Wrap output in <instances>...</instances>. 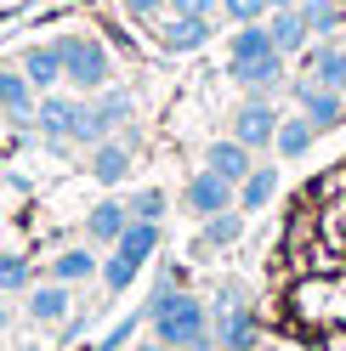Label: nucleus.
Instances as JSON below:
<instances>
[{
  "label": "nucleus",
  "instance_id": "f704fd0d",
  "mask_svg": "<svg viewBox=\"0 0 346 351\" xmlns=\"http://www.w3.org/2000/svg\"><path fill=\"white\" fill-rule=\"evenodd\" d=\"M142 351H176V346H165V340H159V346H142Z\"/></svg>",
  "mask_w": 346,
  "mask_h": 351
},
{
  "label": "nucleus",
  "instance_id": "2eb2a0df",
  "mask_svg": "<svg viewBox=\"0 0 346 351\" xmlns=\"http://www.w3.org/2000/svg\"><path fill=\"white\" fill-rule=\"evenodd\" d=\"M17 69L29 74V85H34V91H57V85H62V57H57V40H51V46H29Z\"/></svg>",
  "mask_w": 346,
  "mask_h": 351
},
{
  "label": "nucleus",
  "instance_id": "5701e85b",
  "mask_svg": "<svg viewBox=\"0 0 346 351\" xmlns=\"http://www.w3.org/2000/svg\"><path fill=\"white\" fill-rule=\"evenodd\" d=\"M301 17H307L312 40H335V29H346V12H341V0H301Z\"/></svg>",
  "mask_w": 346,
  "mask_h": 351
},
{
  "label": "nucleus",
  "instance_id": "f257e3e1",
  "mask_svg": "<svg viewBox=\"0 0 346 351\" xmlns=\"http://www.w3.org/2000/svg\"><path fill=\"white\" fill-rule=\"evenodd\" d=\"M148 323H154V340L176 346V351H210L216 346V328L199 295L187 289H159L154 306H148Z\"/></svg>",
  "mask_w": 346,
  "mask_h": 351
},
{
  "label": "nucleus",
  "instance_id": "c756f323",
  "mask_svg": "<svg viewBox=\"0 0 346 351\" xmlns=\"http://www.w3.org/2000/svg\"><path fill=\"white\" fill-rule=\"evenodd\" d=\"M119 6H125L131 23H159V17L170 12V0H119Z\"/></svg>",
  "mask_w": 346,
  "mask_h": 351
},
{
  "label": "nucleus",
  "instance_id": "9d476101",
  "mask_svg": "<svg viewBox=\"0 0 346 351\" xmlns=\"http://www.w3.org/2000/svg\"><path fill=\"white\" fill-rule=\"evenodd\" d=\"M210 328H216V346L222 351H255V317H250L244 300H222Z\"/></svg>",
  "mask_w": 346,
  "mask_h": 351
},
{
  "label": "nucleus",
  "instance_id": "dca6fc26",
  "mask_svg": "<svg viewBox=\"0 0 346 351\" xmlns=\"http://www.w3.org/2000/svg\"><path fill=\"white\" fill-rule=\"evenodd\" d=\"M125 227H131V204H119V199H102V204H91V215H85V232H91L97 244H119Z\"/></svg>",
  "mask_w": 346,
  "mask_h": 351
},
{
  "label": "nucleus",
  "instance_id": "4be33fe9",
  "mask_svg": "<svg viewBox=\"0 0 346 351\" xmlns=\"http://www.w3.org/2000/svg\"><path fill=\"white\" fill-rule=\"evenodd\" d=\"M312 136H318V130H312V119H307V114H295V119H278L273 153H278V159H301V153L312 147Z\"/></svg>",
  "mask_w": 346,
  "mask_h": 351
},
{
  "label": "nucleus",
  "instance_id": "412c9836",
  "mask_svg": "<svg viewBox=\"0 0 346 351\" xmlns=\"http://www.w3.org/2000/svg\"><path fill=\"white\" fill-rule=\"evenodd\" d=\"M267 51H278L267 23H239L233 40H227V62H250V57H267Z\"/></svg>",
  "mask_w": 346,
  "mask_h": 351
},
{
  "label": "nucleus",
  "instance_id": "473e14b6",
  "mask_svg": "<svg viewBox=\"0 0 346 351\" xmlns=\"http://www.w3.org/2000/svg\"><path fill=\"white\" fill-rule=\"evenodd\" d=\"M6 323H12V306H6V300H0V335H6Z\"/></svg>",
  "mask_w": 346,
  "mask_h": 351
},
{
  "label": "nucleus",
  "instance_id": "20e7f679",
  "mask_svg": "<svg viewBox=\"0 0 346 351\" xmlns=\"http://www.w3.org/2000/svg\"><path fill=\"white\" fill-rule=\"evenodd\" d=\"M290 91H295V102H301V114L312 119V130H335L341 119H346V91H330V85H318V80H290Z\"/></svg>",
  "mask_w": 346,
  "mask_h": 351
},
{
  "label": "nucleus",
  "instance_id": "7ed1b4c3",
  "mask_svg": "<svg viewBox=\"0 0 346 351\" xmlns=\"http://www.w3.org/2000/svg\"><path fill=\"white\" fill-rule=\"evenodd\" d=\"M125 119H131V97L114 91V85H102V91H91V102L80 108V130H74V142L97 147V142H108V130H119Z\"/></svg>",
  "mask_w": 346,
  "mask_h": 351
},
{
  "label": "nucleus",
  "instance_id": "39448f33",
  "mask_svg": "<svg viewBox=\"0 0 346 351\" xmlns=\"http://www.w3.org/2000/svg\"><path fill=\"white\" fill-rule=\"evenodd\" d=\"M278 108L267 102V97H244L239 102V114H233V136H239L250 153H262V147H273V136H278Z\"/></svg>",
  "mask_w": 346,
  "mask_h": 351
},
{
  "label": "nucleus",
  "instance_id": "393cba45",
  "mask_svg": "<svg viewBox=\"0 0 346 351\" xmlns=\"http://www.w3.org/2000/svg\"><path fill=\"white\" fill-rule=\"evenodd\" d=\"M102 267H97V255H85V250H62L57 261H51V278L57 283H85V278H97Z\"/></svg>",
  "mask_w": 346,
  "mask_h": 351
},
{
  "label": "nucleus",
  "instance_id": "ddd939ff",
  "mask_svg": "<svg viewBox=\"0 0 346 351\" xmlns=\"http://www.w3.org/2000/svg\"><path fill=\"white\" fill-rule=\"evenodd\" d=\"M267 34H273V46L284 51V57H301V51L312 46V29H307V17H301V6L267 12Z\"/></svg>",
  "mask_w": 346,
  "mask_h": 351
},
{
  "label": "nucleus",
  "instance_id": "7c9ffc66",
  "mask_svg": "<svg viewBox=\"0 0 346 351\" xmlns=\"http://www.w3.org/2000/svg\"><path fill=\"white\" fill-rule=\"evenodd\" d=\"M131 335H137V317H125V323H114V328H108V340H97L91 351H119V346L131 340Z\"/></svg>",
  "mask_w": 346,
  "mask_h": 351
},
{
  "label": "nucleus",
  "instance_id": "4468645a",
  "mask_svg": "<svg viewBox=\"0 0 346 351\" xmlns=\"http://www.w3.org/2000/svg\"><path fill=\"white\" fill-rule=\"evenodd\" d=\"M205 165H210L216 176H227L233 187H239L244 176L255 170V153H250V147H244L239 136H222V142H210V147H205Z\"/></svg>",
  "mask_w": 346,
  "mask_h": 351
},
{
  "label": "nucleus",
  "instance_id": "a211bd4d",
  "mask_svg": "<svg viewBox=\"0 0 346 351\" xmlns=\"http://www.w3.org/2000/svg\"><path fill=\"white\" fill-rule=\"evenodd\" d=\"M244 238V210L233 204V210H216V215H205L199 221V244L205 250H227V244H239Z\"/></svg>",
  "mask_w": 346,
  "mask_h": 351
},
{
  "label": "nucleus",
  "instance_id": "6e6552de",
  "mask_svg": "<svg viewBox=\"0 0 346 351\" xmlns=\"http://www.w3.org/2000/svg\"><path fill=\"white\" fill-rule=\"evenodd\" d=\"M233 204H239V187H233L227 176H216L210 165L187 176V210L199 215V221H205V215H216V210H233Z\"/></svg>",
  "mask_w": 346,
  "mask_h": 351
},
{
  "label": "nucleus",
  "instance_id": "0eeeda50",
  "mask_svg": "<svg viewBox=\"0 0 346 351\" xmlns=\"http://www.w3.org/2000/svg\"><path fill=\"white\" fill-rule=\"evenodd\" d=\"M154 34H159V46H165V51L187 57V51H205L216 29H210V17H193V12H165L159 23H154Z\"/></svg>",
  "mask_w": 346,
  "mask_h": 351
},
{
  "label": "nucleus",
  "instance_id": "f03ea898",
  "mask_svg": "<svg viewBox=\"0 0 346 351\" xmlns=\"http://www.w3.org/2000/svg\"><path fill=\"white\" fill-rule=\"evenodd\" d=\"M57 57H62V80H69L74 91H102V85H114V57H108V46L91 40V34H62Z\"/></svg>",
  "mask_w": 346,
  "mask_h": 351
},
{
  "label": "nucleus",
  "instance_id": "a878e982",
  "mask_svg": "<svg viewBox=\"0 0 346 351\" xmlns=\"http://www.w3.org/2000/svg\"><path fill=\"white\" fill-rule=\"evenodd\" d=\"M137 267H142V261H131V255H125V250H114V255H108L102 261V283H108V295H125V289H131V283H137Z\"/></svg>",
  "mask_w": 346,
  "mask_h": 351
},
{
  "label": "nucleus",
  "instance_id": "2f4dec72",
  "mask_svg": "<svg viewBox=\"0 0 346 351\" xmlns=\"http://www.w3.org/2000/svg\"><path fill=\"white\" fill-rule=\"evenodd\" d=\"M222 0H170V12H193V17H210Z\"/></svg>",
  "mask_w": 346,
  "mask_h": 351
},
{
  "label": "nucleus",
  "instance_id": "1a4fd4ad",
  "mask_svg": "<svg viewBox=\"0 0 346 351\" xmlns=\"http://www.w3.org/2000/svg\"><path fill=\"white\" fill-rule=\"evenodd\" d=\"M80 108L74 97H57V91H40L34 102V125H40V136H51V142H74V130H80Z\"/></svg>",
  "mask_w": 346,
  "mask_h": 351
},
{
  "label": "nucleus",
  "instance_id": "6ab92c4d",
  "mask_svg": "<svg viewBox=\"0 0 346 351\" xmlns=\"http://www.w3.org/2000/svg\"><path fill=\"white\" fill-rule=\"evenodd\" d=\"M69 306H74V295H69V283H40V289H29V317L34 323H62L69 317Z\"/></svg>",
  "mask_w": 346,
  "mask_h": 351
},
{
  "label": "nucleus",
  "instance_id": "b1692460",
  "mask_svg": "<svg viewBox=\"0 0 346 351\" xmlns=\"http://www.w3.org/2000/svg\"><path fill=\"white\" fill-rule=\"evenodd\" d=\"M114 250H125L131 261H148V255L159 250V221H137V215H131V227L119 232V244H114Z\"/></svg>",
  "mask_w": 346,
  "mask_h": 351
},
{
  "label": "nucleus",
  "instance_id": "9b49d317",
  "mask_svg": "<svg viewBox=\"0 0 346 351\" xmlns=\"http://www.w3.org/2000/svg\"><path fill=\"white\" fill-rule=\"evenodd\" d=\"M34 102H40V91L29 85L23 69H0V114L12 125H34Z\"/></svg>",
  "mask_w": 346,
  "mask_h": 351
},
{
  "label": "nucleus",
  "instance_id": "bb28decb",
  "mask_svg": "<svg viewBox=\"0 0 346 351\" xmlns=\"http://www.w3.org/2000/svg\"><path fill=\"white\" fill-rule=\"evenodd\" d=\"M29 255H0V295H29Z\"/></svg>",
  "mask_w": 346,
  "mask_h": 351
},
{
  "label": "nucleus",
  "instance_id": "f3484780",
  "mask_svg": "<svg viewBox=\"0 0 346 351\" xmlns=\"http://www.w3.org/2000/svg\"><path fill=\"white\" fill-rule=\"evenodd\" d=\"M91 182H102V187H119L125 176H131V153H125V142H97L91 147Z\"/></svg>",
  "mask_w": 346,
  "mask_h": 351
},
{
  "label": "nucleus",
  "instance_id": "72a5a7b5",
  "mask_svg": "<svg viewBox=\"0 0 346 351\" xmlns=\"http://www.w3.org/2000/svg\"><path fill=\"white\" fill-rule=\"evenodd\" d=\"M267 6H273V12H278V6H301V0H267Z\"/></svg>",
  "mask_w": 346,
  "mask_h": 351
},
{
  "label": "nucleus",
  "instance_id": "cd10ccee",
  "mask_svg": "<svg viewBox=\"0 0 346 351\" xmlns=\"http://www.w3.org/2000/svg\"><path fill=\"white\" fill-rule=\"evenodd\" d=\"M222 12H227V23L239 29V23H267V0H222Z\"/></svg>",
  "mask_w": 346,
  "mask_h": 351
},
{
  "label": "nucleus",
  "instance_id": "c85d7f7f",
  "mask_svg": "<svg viewBox=\"0 0 346 351\" xmlns=\"http://www.w3.org/2000/svg\"><path fill=\"white\" fill-rule=\"evenodd\" d=\"M131 215H137V221H159V215H165V193L159 187H142L131 199Z\"/></svg>",
  "mask_w": 346,
  "mask_h": 351
},
{
  "label": "nucleus",
  "instance_id": "423d86ee",
  "mask_svg": "<svg viewBox=\"0 0 346 351\" xmlns=\"http://www.w3.org/2000/svg\"><path fill=\"white\" fill-rule=\"evenodd\" d=\"M233 85H244L250 97H273L278 85H290V57L284 51H267V57H250V62H227Z\"/></svg>",
  "mask_w": 346,
  "mask_h": 351
},
{
  "label": "nucleus",
  "instance_id": "aec40b11",
  "mask_svg": "<svg viewBox=\"0 0 346 351\" xmlns=\"http://www.w3.org/2000/svg\"><path fill=\"white\" fill-rule=\"evenodd\" d=\"M273 193H278V165H255L244 182H239V210H244V215L267 210V204H273Z\"/></svg>",
  "mask_w": 346,
  "mask_h": 351
},
{
  "label": "nucleus",
  "instance_id": "f8f14e48",
  "mask_svg": "<svg viewBox=\"0 0 346 351\" xmlns=\"http://www.w3.org/2000/svg\"><path fill=\"white\" fill-rule=\"evenodd\" d=\"M301 57H307V80L330 85V91H346V46H335V40H312Z\"/></svg>",
  "mask_w": 346,
  "mask_h": 351
}]
</instances>
